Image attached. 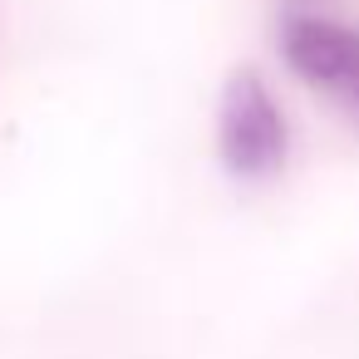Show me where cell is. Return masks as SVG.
I'll list each match as a JSON object with an SVG mask.
<instances>
[{
    "mask_svg": "<svg viewBox=\"0 0 359 359\" xmlns=\"http://www.w3.org/2000/svg\"><path fill=\"white\" fill-rule=\"evenodd\" d=\"M290 153V128L256 69H231L217 104V158L231 177H271Z\"/></svg>",
    "mask_w": 359,
    "mask_h": 359,
    "instance_id": "1",
    "label": "cell"
},
{
    "mask_svg": "<svg viewBox=\"0 0 359 359\" xmlns=\"http://www.w3.org/2000/svg\"><path fill=\"white\" fill-rule=\"evenodd\" d=\"M280 50L300 79H310L339 99L359 79V30H349V25H334L320 15H295L280 35Z\"/></svg>",
    "mask_w": 359,
    "mask_h": 359,
    "instance_id": "2",
    "label": "cell"
},
{
    "mask_svg": "<svg viewBox=\"0 0 359 359\" xmlns=\"http://www.w3.org/2000/svg\"><path fill=\"white\" fill-rule=\"evenodd\" d=\"M344 99H349V104H354V109H359V79H354V84H349V94H344Z\"/></svg>",
    "mask_w": 359,
    "mask_h": 359,
    "instance_id": "3",
    "label": "cell"
}]
</instances>
